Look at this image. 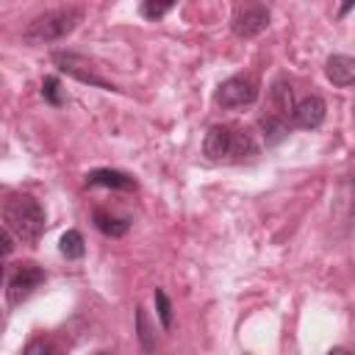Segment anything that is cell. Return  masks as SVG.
<instances>
[{
	"label": "cell",
	"mask_w": 355,
	"mask_h": 355,
	"mask_svg": "<svg viewBox=\"0 0 355 355\" xmlns=\"http://www.w3.org/2000/svg\"><path fill=\"white\" fill-rule=\"evenodd\" d=\"M272 100H275L280 116L288 114V111H294V105H291V86H286V80H277L272 86Z\"/></svg>",
	"instance_id": "15"
},
{
	"label": "cell",
	"mask_w": 355,
	"mask_h": 355,
	"mask_svg": "<svg viewBox=\"0 0 355 355\" xmlns=\"http://www.w3.org/2000/svg\"><path fill=\"white\" fill-rule=\"evenodd\" d=\"M83 11L78 6H61V8H50L39 17H33L28 22V28L22 31V39L28 44H47V42H58L67 33H72L80 22Z\"/></svg>",
	"instance_id": "2"
},
{
	"label": "cell",
	"mask_w": 355,
	"mask_h": 355,
	"mask_svg": "<svg viewBox=\"0 0 355 355\" xmlns=\"http://www.w3.org/2000/svg\"><path fill=\"white\" fill-rule=\"evenodd\" d=\"M255 100H258V83L250 75H233L216 89V103L222 108H241V105H252Z\"/></svg>",
	"instance_id": "4"
},
{
	"label": "cell",
	"mask_w": 355,
	"mask_h": 355,
	"mask_svg": "<svg viewBox=\"0 0 355 355\" xmlns=\"http://www.w3.org/2000/svg\"><path fill=\"white\" fill-rule=\"evenodd\" d=\"M136 333H139V344H141V349H144V352H153V349H155V333H153L150 324H147V313H144V308H136Z\"/></svg>",
	"instance_id": "13"
},
{
	"label": "cell",
	"mask_w": 355,
	"mask_h": 355,
	"mask_svg": "<svg viewBox=\"0 0 355 355\" xmlns=\"http://www.w3.org/2000/svg\"><path fill=\"white\" fill-rule=\"evenodd\" d=\"M14 239H17V236H14L8 227H3V255H6V258H8L11 250H14Z\"/></svg>",
	"instance_id": "19"
},
{
	"label": "cell",
	"mask_w": 355,
	"mask_h": 355,
	"mask_svg": "<svg viewBox=\"0 0 355 355\" xmlns=\"http://www.w3.org/2000/svg\"><path fill=\"white\" fill-rule=\"evenodd\" d=\"M202 153L211 161H244L247 155H255V141L247 130L233 125H211L202 139Z\"/></svg>",
	"instance_id": "3"
},
{
	"label": "cell",
	"mask_w": 355,
	"mask_h": 355,
	"mask_svg": "<svg viewBox=\"0 0 355 355\" xmlns=\"http://www.w3.org/2000/svg\"><path fill=\"white\" fill-rule=\"evenodd\" d=\"M58 250H61V255H64L67 261H78V258H83V252H86L83 236H80L78 230H67V233L61 236V244H58Z\"/></svg>",
	"instance_id": "12"
},
{
	"label": "cell",
	"mask_w": 355,
	"mask_h": 355,
	"mask_svg": "<svg viewBox=\"0 0 355 355\" xmlns=\"http://www.w3.org/2000/svg\"><path fill=\"white\" fill-rule=\"evenodd\" d=\"M53 61L58 64L61 72L78 78L80 83H92V86H100V89H114V86H111L108 80H103V78L92 69V64H89L83 55H78V53H64V50H58V53H53Z\"/></svg>",
	"instance_id": "7"
},
{
	"label": "cell",
	"mask_w": 355,
	"mask_h": 355,
	"mask_svg": "<svg viewBox=\"0 0 355 355\" xmlns=\"http://www.w3.org/2000/svg\"><path fill=\"white\" fill-rule=\"evenodd\" d=\"M94 355H111V352H105V349H100V352H94Z\"/></svg>",
	"instance_id": "21"
},
{
	"label": "cell",
	"mask_w": 355,
	"mask_h": 355,
	"mask_svg": "<svg viewBox=\"0 0 355 355\" xmlns=\"http://www.w3.org/2000/svg\"><path fill=\"white\" fill-rule=\"evenodd\" d=\"M269 28V8L266 6H239L233 14V33L241 39H252Z\"/></svg>",
	"instance_id": "6"
},
{
	"label": "cell",
	"mask_w": 355,
	"mask_h": 355,
	"mask_svg": "<svg viewBox=\"0 0 355 355\" xmlns=\"http://www.w3.org/2000/svg\"><path fill=\"white\" fill-rule=\"evenodd\" d=\"M22 355H61V347L47 336H36V338H31L25 344Z\"/></svg>",
	"instance_id": "14"
},
{
	"label": "cell",
	"mask_w": 355,
	"mask_h": 355,
	"mask_svg": "<svg viewBox=\"0 0 355 355\" xmlns=\"http://www.w3.org/2000/svg\"><path fill=\"white\" fill-rule=\"evenodd\" d=\"M155 308H158L161 327L169 330V327H172V302H169V297H166L164 288H155Z\"/></svg>",
	"instance_id": "16"
},
{
	"label": "cell",
	"mask_w": 355,
	"mask_h": 355,
	"mask_svg": "<svg viewBox=\"0 0 355 355\" xmlns=\"http://www.w3.org/2000/svg\"><path fill=\"white\" fill-rule=\"evenodd\" d=\"M44 283V272L36 266V263H19L11 275H8V283H6V297H8V305H19L22 300H28L33 294V288H39Z\"/></svg>",
	"instance_id": "5"
},
{
	"label": "cell",
	"mask_w": 355,
	"mask_h": 355,
	"mask_svg": "<svg viewBox=\"0 0 355 355\" xmlns=\"http://www.w3.org/2000/svg\"><path fill=\"white\" fill-rule=\"evenodd\" d=\"M327 355H352V352H349V349H344V347H333Z\"/></svg>",
	"instance_id": "20"
},
{
	"label": "cell",
	"mask_w": 355,
	"mask_h": 355,
	"mask_svg": "<svg viewBox=\"0 0 355 355\" xmlns=\"http://www.w3.org/2000/svg\"><path fill=\"white\" fill-rule=\"evenodd\" d=\"M86 186H108V189H122V191H133L136 180L119 169H92L86 175Z\"/></svg>",
	"instance_id": "10"
},
{
	"label": "cell",
	"mask_w": 355,
	"mask_h": 355,
	"mask_svg": "<svg viewBox=\"0 0 355 355\" xmlns=\"http://www.w3.org/2000/svg\"><path fill=\"white\" fill-rule=\"evenodd\" d=\"M139 11H141V17H147V19H161L166 11H172V3H153V0H147V3L139 6Z\"/></svg>",
	"instance_id": "17"
},
{
	"label": "cell",
	"mask_w": 355,
	"mask_h": 355,
	"mask_svg": "<svg viewBox=\"0 0 355 355\" xmlns=\"http://www.w3.org/2000/svg\"><path fill=\"white\" fill-rule=\"evenodd\" d=\"M3 227H8L19 241L33 244L44 230V208L28 194H11L3 205Z\"/></svg>",
	"instance_id": "1"
},
{
	"label": "cell",
	"mask_w": 355,
	"mask_h": 355,
	"mask_svg": "<svg viewBox=\"0 0 355 355\" xmlns=\"http://www.w3.org/2000/svg\"><path fill=\"white\" fill-rule=\"evenodd\" d=\"M94 227H97L100 233L111 236V239H119V236L128 233L130 222H128V219H116V216L108 214V211H94Z\"/></svg>",
	"instance_id": "11"
},
{
	"label": "cell",
	"mask_w": 355,
	"mask_h": 355,
	"mask_svg": "<svg viewBox=\"0 0 355 355\" xmlns=\"http://www.w3.org/2000/svg\"><path fill=\"white\" fill-rule=\"evenodd\" d=\"M42 94H44V100H47L50 105H61V103H64V97H61V92H58V78H44V80H42Z\"/></svg>",
	"instance_id": "18"
},
{
	"label": "cell",
	"mask_w": 355,
	"mask_h": 355,
	"mask_svg": "<svg viewBox=\"0 0 355 355\" xmlns=\"http://www.w3.org/2000/svg\"><path fill=\"white\" fill-rule=\"evenodd\" d=\"M324 75L333 86H355V58L344 53L330 55L324 64Z\"/></svg>",
	"instance_id": "9"
},
{
	"label": "cell",
	"mask_w": 355,
	"mask_h": 355,
	"mask_svg": "<svg viewBox=\"0 0 355 355\" xmlns=\"http://www.w3.org/2000/svg\"><path fill=\"white\" fill-rule=\"evenodd\" d=\"M327 116V103L319 94H308L305 100H300L291 111V125L302 128V130H316Z\"/></svg>",
	"instance_id": "8"
}]
</instances>
